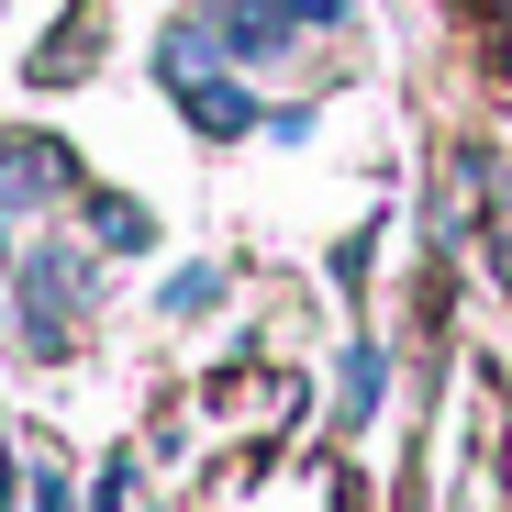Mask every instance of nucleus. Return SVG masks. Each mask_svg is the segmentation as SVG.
<instances>
[{"mask_svg":"<svg viewBox=\"0 0 512 512\" xmlns=\"http://www.w3.org/2000/svg\"><path fill=\"white\" fill-rule=\"evenodd\" d=\"M156 78H167V90H179V112L201 123V134H256V101H245V78H234V56L201 34V23H167L156 34Z\"/></svg>","mask_w":512,"mask_h":512,"instance_id":"f257e3e1","label":"nucleus"},{"mask_svg":"<svg viewBox=\"0 0 512 512\" xmlns=\"http://www.w3.org/2000/svg\"><path fill=\"white\" fill-rule=\"evenodd\" d=\"M90 256L78 245H34L23 256V334H34V357H67L78 346V323H90Z\"/></svg>","mask_w":512,"mask_h":512,"instance_id":"f03ea898","label":"nucleus"},{"mask_svg":"<svg viewBox=\"0 0 512 512\" xmlns=\"http://www.w3.org/2000/svg\"><path fill=\"white\" fill-rule=\"evenodd\" d=\"M67 190H78L67 145H45V134H0V212H45V201H67Z\"/></svg>","mask_w":512,"mask_h":512,"instance_id":"7ed1b4c3","label":"nucleus"},{"mask_svg":"<svg viewBox=\"0 0 512 512\" xmlns=\"http://www.w3.org/2000/svg\"><path fill=\"white\" fill-rule=\"evenodd\" d=\"M90 234L134 256V245H156V212H145V201H90Z\"/></svg>","mask_w":512,"mask_h":512,"instance_id":"20e7f679","label":"nucleus"},{"mask_svg":"<svg viewBox=\"0 0 512 512\" xmlns=\"http://www.w3.org/2000/svg\"><path fill=\"white\" fill-rule=\"evenodd\" d=\"M223 301V268H179V279H167V312H212Z\"/></svg>","mask_w":512,"mask_h":512,"instance_id":"39448f33","label":"nucleus"},{"mask_svg":"<svg viewBox=\"0 0 512 512\" xmlns=\"http://www.w3.org/2000/svg\"><path fill=\"white\" fill-rule=\"evenodd\" d=\"M368 401H379V346H357V357H346V412H368Z\"/></svg>","mask_w":512,"mask_h":512,"instance_id":"423d86ee","label":"nucleus"},{"mask_svg":"<svg viewBox=\"0 0 512 512\" xmlns=\"http://www.w3.org/2000/svg\"><path fill=\"white\" fill-rule=\"evenodd\" d=\"M101 512H145V479H134V468H123V457H112V468H101Z\"/></svg>","mask_w":512,"mask_h":512,"instance_id":"0eeeda50","label":"nucleus"},{"mask_svg":"<svg viewBox=\"0 0 512 512\" xmlns=\"http://www.w3.org/2000/svg\"><path fill=\"white\" fill-rule=\"evenodd\" d=\"M0 512H12V457H0Z\"/></svg>","mask_w":512,"mask_h":512,"instance_id":"6e6552de","label":"nucleus"}]
</instances>
